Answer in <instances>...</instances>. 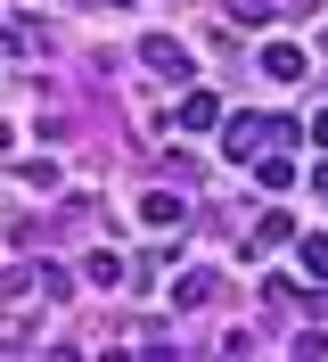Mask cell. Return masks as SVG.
Listing matches in <instances>:
<instances>
[{
  "mask_svg": "<svg viewBox=\"0 0 328 362\" xmlns=\"http://www.w3.org/2000/svg\"><path fill=\"white\" fill-rule=\"evenodd\" d=\"M140 49H148V66H156V74H189V49H181L173 33H148Z\"/></svg>",
  "mask_w": 328,
  "mask_h": 362,
  "instance_id": "obj_3",
  "label": "cell"
},
{
  "mask_svg": "<svg viewBox=\"0 0 328 362\" xmlns=\"http://www.w3.org/2000/svg\"><path fill=\"white\" fill-rule=\"evenodd\" d=\"M304 272H312V280H328V230H312V239H304Z\"/></svg>",
  "mask_w": 328,
  "mask_h": 362,
  "instance_id": "obj_8",
  "label": "cell"
},
{
  "mask_svg": "<svg viewBox=\"0 0 328 362\" xmlns=\"http://www.w3.org/2000/svg\"><path fill=\"white\" fill-rule=\"evenodd\" d=\"M230 17H238V25H262V17H271V0H230Z\"/></svg>",
  "mask_w": 328,
  "mask_h": 362,
  "instance_id": "obj_9",
  "label": "cell"
},
{
  "mask_svg": "<svg viewBox=\"0 0 328 362\" xmlns=\"http://www.w3.org/2000/svg\"><path fill=\"white\" fill-rule=\"evenodd\" d=\"M140 223L173 230V223H181V198H173V189H148V198H140Z\"/></svg>",
  "mask_w": 328,
  "mask_h": 362,
  "instance_id": "obj_5",
  "label": "cell"
},
{
  "mask_svg": "<svg viewBox=\"0 0 328 362\" xmlns=\"http://www.w3.org/2000/svg\"><path fill=\"white\" fill-rule=\"evenodd\" d=\"M279 239H296V223H287V214H262V223H255V255L279 247Z\"/></svg>",
  "mask_w": 328,
  "mask_h": 362,
  "instance_id": "obj_6",
  "label": "cell"
},
{
  "mask_svg": "<svg viewBox=\"0 0 328 362\" xmlns=\"http://www.w3.org/2000/svg\"><path fill=\"white\" fill-rule=\"evenodd\" d=\"M173 124H181V132H214V124H221V99H214V90H189Z\"/></svg>",
  "mask_w": 328,
  "mask_h": 362,
  "instance_id": "obj_2",
  "label": "cell"
},
{
  "mask_svg": "<svg viewBox=\"0 0 328 362\" xmlns=\"http://www.w3.org/2000/svg\"><path fill=\"white\" fill-rule=\"evenodd\" d=\"M262 74H271V83H296V74H304V49L271 42V49H262Z\"/></svg>",
  "mask_w": 328,
  "mask_h": 362,
  "instance_id": "obj_4",
  "label": "cell"
},
{
  "mask_svg": "<svg viewBox=\"0 0 328 362\" xmlns=\"http://www.w3.org/2000/svg\"><path fill=\"white\" fill-rule=\"evenodd\" d=\"M312 140H320V148H328V107H320V115H312Z\"/></svg>",
  "mask_w": 328,
  "mask_h": 362,
  "instance_id": "obj_10",
  "label": "cell"
},
{
  "mask_svg": "<svg viewBox=\"0 0 328 362\" xmlns=\"http://www.w3.org/2000/svg\"><path fill=\"white\" fill-rule=\"evenodd\" d=\"M312 189H320V206H328V173H320V181H312Z\"/></svg>",
  "mask_w": 328,
  "mask_h": 362,
  "instance_id": "obj_11",
  "label": "cell"
},
{
  "mask_svg": "<svg viewBox=\"0 0 328 362\" xmlns=\"http://www.w3.org/2000/svg\"><path fill=\"white\" fill-rule=\"evenodd\" d=\"M279 140H287L279 115H238V124H230V157H271Z\"/></svg>",
  "mask_w": 328,
  "mask_h": 362,
  "instance_id": "obj_1",
  "label": "cell"
},
{
  "mask_svg": "<svg viewBox=\"0 0 328 362\" xmlns=\"http://www.w3.org/2000/svg\"><path fill=\"white\" fill-rule=\"evenodd\" d=\"M173 296H181V305H189V313H197V305H205V296H214V272H189V280H181Z\"/></svg>",
  "mask_w": 328,
  "mask_h": 362,
  "instance_id": "obj_7",
  "label": "cell"
},
{
  "mask_svg": "<svg viewBox=\"0 0 328 362\" xmlns=\"http://www.w3.org/2000/svg\"><path fill=\"white\" fill-rule=\"evenodd\" d=\"M115 8H131V0H115Z\"/></svg>",
  "mask_w": 328,
  "mask_h": 362,
  "instance_id": "obj_12",
  "label": "cell"
}]
</instances>
